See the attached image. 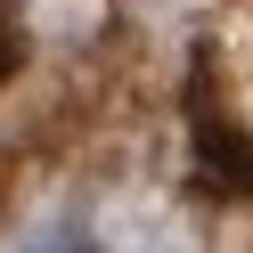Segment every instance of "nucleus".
I'll return each instance as SVG.
<instances>
[{
  "label": "nucleus",
  "mask_w": 253,
  "mask_h": 253,
  "mask_svg": "<svg viewBox=\"0 0 253 253\" xmlns=\"http://www.w3.org/2000/svg\"><path fill=\"white\" fill-rule=\"evenodd\" d=\"M8 74H17V33L0 25V82H8Z\"/></svg>",
  "instance_id": "f03ea898"
},
{
  "label": "nucleus",
  "mask_w": 253,
  "mask_h": 253,
  "mask_svg": "<svg viewBox=\"0 0 253 253\" xmlns=\"http://www.w3.org/2000/svg\"><path fill=\"white\" fill-rule=\"evenodd\" d=\"M196 171H204V188H220V196H253V139L229 131L220 115H204L196 123Z\"/></svg>",
  "instance_id": "f257e3e1"
}]
</instances>
